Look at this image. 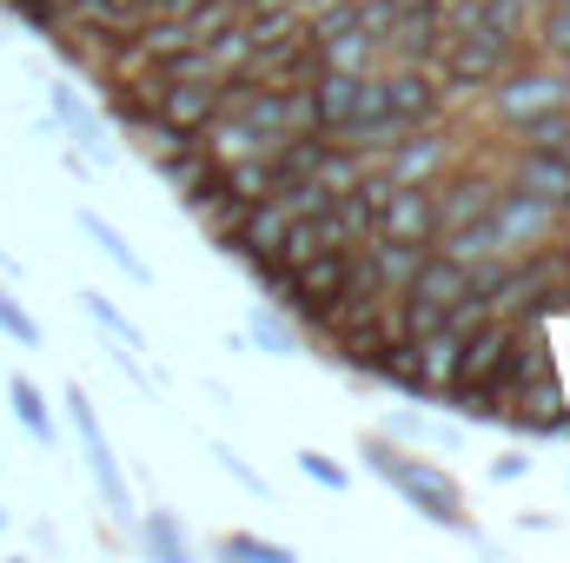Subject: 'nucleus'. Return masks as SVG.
<instances>
[{"label": "nucleus", "mask_w": 570, "mask_h": 563, "mask_svg": "<svg viewBox=\"0 0 570 563\" xmlns=\"http://www.w3.org/2000/svg\"><path fill=\"white\" fill-rule=\"evenodd\" d=\"M379 166H385L399 186H431V179L451 166V127H444V120H431V127H412V134L392 146Z\"/></svg>", "instance_id": "nucleus-7"}, {"label": "nucleus", "mask_w": 570, "mask_h": 563, "mask_svg": "<svg viewBox=\"0 0 570 563\" xmlns=\"http://www.w3.org/2000/svg\"><path fill=\"white\" fill-rule=\"evenodd\" d=\"M213 457H219V471H226V477H239V484H246L253 497H273V491H266V477H259V471H253V464H246V457H239L233 444H213Z\"/></svg>", "instance_id": "nucleus-34"}, {"label": "nucleus", "mask_w": 570, "mask_h": 563, "mask_svg": "<svg viewBox=\"0 0 570 563\" xmlns=\"http://www.w3.org/2000/svg\"><path fill=\"white\" fill-rule=\"evenodd\" d=\"M458 352H464V332H458V325H431V332L412 338V365L425 372L431 398H438L444 385H458Z\"/></svg>", "instance_id": "nucleus-12"}, {"label": "nucleus", "mask_w": 570, "mask_h": 563, "mask_svg": "<svg viewBox=\"0 0 570 563\" xmlns=\"http://www.w3.org/2000/svg\"><path fill=\"white\" fill-rule=\"evenodd\" d=\"M67 418H73V431H80V451H100V444H107V431H100V418H94V398H87L80 385H67Z\"/></svg>", "instance_id": "nucleus-32"}, {"label": "nucleus", "mask_w": 570, "mask_h": 563, "mask_svg": "<svg viewBox=\"0 0 570 563\" xmlns=\"http://www.w3.org/2000/svg\"><path fill=\"white\" fill-rule=\"evenodd\" d=\"M0 531H7V504H0Z\"/></svg>", "instance_id": "nucleus-37"}, {"label": "nucleus", "mask_w": 570, "mask_h": 563, "mask_svg": "<svg viewBox=\"0 0 570 563\" xmlns=\"http://www.w3.org/2000/svg\"><path fill=\"white\" fill-rule=\"evenodd\" d=\"M219 186L239 192V199H273V192H279V166H273L266 152H246V159H226V166H219Z\"/></svg>", "instance_id": "nucleus-20"}, {"label": "nucleus", "mask_w": 570, "mask_h": 563, "mask_svg": "<svg viewBox=\"0 0 570 563\" xmlns=\"http://www.w3.org/2000/svg\"><path fill=\"white\" fill-rule=\"evenodd\" d=\"M385 107L405 120V127H431L444 120V87H438V67L431 60H385Z\"/></svg>", "instance_id": "nucleus-6"}, {"label": "nucleus", "mask_w": 570, "mask_h": 563, "mask_svg": "<svg viewBox=\"0 0 570 563\" xmlns=\"http://www.w3.org/2000/svg\"><path fill=\"white\" fill-rule=\"evenodd\" d=\"M140 544H146V551H153L159 563H186V557H193V544H186V531L173 524V511H146Z\"/></svg>", "instance_id": "nucleus-28"}, {"label": "nucleus", "mask_w": 570, "mask_h": 563, "mask_svg": "<svg viewBox=\"0 0 570 563\" xmlns=\"http://www.w3.org/2000/svg\"><path fill=\"white\" fill-rule=\"evenodd\" d=\"M73 226H80V233H87V239H94V246H100V253H107V259H114V266H120L134 285H153V266H146L140 253L127 246V233H120V226H107L94 206H80V213H73Z\"/></svg>", "instance_id": "nucleus-16"}, {"label": "nucleus", "mask_w": 570, "mask_h": 563, "mask_svg": "<svg viewBox=\"0 0 570 563\" xmlns=\"http://www.w3.org/2000/svg\"><path fill=\"white\" fill-rule=\"evenodd\" d=\"M0 332H7L13 345H27V352L40 345V325H33V312H27V305L7 292V285H0Z\"/></svg>", "instance_id": "nucleus-31"}, {"label": "nucleus", "mask_w": 570, "mask_h": 563, "mask_svg": "<svg viewBox=\"0 0 570 563\" xmlns=\"http://www.w3.org/2000/svg\"><path fill=\"white\" fill-rule=\"evenodd\" d=\"M246 332H253V345L273 352V358H298V352H305V332L292 325V312H279V305H253Z\"/></svg>", "instance_id": "nucleus-19"}, {"label": "nucleus", "mask_w": 570, "mask_h": 563, "mask_svg": "<svg viewBox=\"0 0 570 563\" xmlns=\"http://www.w3.org/2000/svg\"><path fill=\"white\" fill-rule=\"evenodd\" d=\"M153 113H166L173 127L199 134V127L219 113V80H159V100H153Z\"/></svg>", "instance_id": "nucleus-11"}, {"label": "nucleus", "mask_w": 570, "mask_h": 563, "mask_svg": "<svg viewBox=\"0 0 570 563\" xmlns=\"http://www.w3.org/2000/svg\"><path fill=\"white\" fill-rule=\"evenodd\" d=\"M518 60V47L511 40H498V33H484V27H471V33H451L444 47H438V87H444V107L451 100H471V93H491V80L504 73Z\"/></svg>", "instance_id": "nucleus-3"}, {"label": "nucleus", "mask_w": 570, "mask_h": 563, "mask_svg": "<svg viewBox=\"0 0 570 563\" xmlns=\"http://www.w3.org/2000/svg\"><path fill=\"white\" fill-rule=\"evenodd\" d=\"M491 477H498V484H518V477H531V457H524V451H504V457L491 464Z\"/></svg>", "instance_id": "nucleus-35"}, {"label": "nucleus", "mask_w": 570, "mask_h": 563, "mask_svg": "<svg viewBox=\"0 0 570 563\" xmlns=\"http://www.w3.org/2000/svg\"><path fill=\"white\" fill-rule=\"evenodd\" d=\"M153 172H159L179 199H193L199 186H213V179H219V166H213V152H206V146H186V152H173V159H166V166H153Z\"/></svg>", "instance_id": "nucleus-21"}, {"label": "nucleus", "mask_w": 570, "mask_h": 563, "mask_svg": "<svg viewBox=\"0 0 570 563\" xmlns=\"http://www.w3.org/2000/svg\"><path fill=\"white\" fill-rule=\"evenodd\" d=\"M531 7H544V0H531Z\"/></svg>", "instance_id": "nucleus-38"}, {"label": "nucleus", "mask_w": 570, "mask_h": 563, "mask_svg": "<svg viewBox=\"0 0 570 563\" xmlns=\"http://www.w3.org/2000/svg\"><path fill=\"white\" fill-rule=\"evenodd\" d=\"M7 405H13V418L27 424V437L33 444H53V412H47V398H40V385L33 378H7Z\"/></svg>", "instance_id": "nucleus-24"}, {"label": "nucleus", "mask_w": 570, "mask_h": 563, "mask_svg": "<svg viewBox=\"0 0 570 563\" xmlns=\"http://www.w3.org/2000/svg\"><path fill=\"white\" fill-rule=\"evenodd\" d=\"M358 253H365V266L379 273V285H385V292H405V285L419 279V266H425L431 246H405V239L372 233V239H358Z\"/></svg>", "instance_id": "nucleus-13"}, {"label": "nucleus", "mask_w": 570, "mask_h": 563, "mask_svg": "<svg viewBox=\"0 0 570 563\" xmlns=\"http://www.w3.org/2000/svg\"><path fill=\"white\" fill-rule=\"evenodd\" d=\"M80 312H87L100 332H114L127 352H146V332L134 325V318H127V312H120V305H114V298H107V292H80Z\"/></svg>", "instance_id": "nucleus-27"}, {"label": "nucleus", "mask_w": 570, "mask_h": 563, "mask_svg": "<svg viewBox=\"0 0 570 563\" xmlns=\"http://www.w3.org/2000/svg\"><path fill=\"white\" fill-rule=\"evenodd\" d=\"M484 100H491V120L511 134L518 120H531V113H544V107H564L570 80H564V67H558V60H544V53H531V47H524V53L491 80V93H484Z\"/></svg>", "instance_id": "nucleus-2"}, {"label": "nucleus", "mask_w": 570, "mask_h": 563, "mask_svg": "<svg viewBox=\"0 0 570 563\" xmlns=\"http://www.w3.org/2000/svg\"><path fill=\"white\" fill-rule=\"evenodd\" d=\"M358 457L425 517V524H438V531H458V537H471V517H464V491L431 464V457H412V451H399L385 431H365L358 437Z\"/></svg>", "instance_id": "nucleus-1"}, {"label": "nucleus", "mask_w": 570, "mask_h": 563, "mask_svg": "<svg viewBox=\"0 0 570 563\" xmlns=\"http://www.w3.org/2000/svg\"><path fill=\"white\" fill-rule=\"evenodd\" d=\"M206 53H213V73H219V80H226V73H246V67H253V53H259V47H253L246 13H239L233 27H219V33L206 40Z\"/></svg>", "instance_id": "nucleus-25"}, {"label": "nucleus", "mask_w": 570, "mask_h": 563, "mask_svg": "<svg viewBox=\"0 0 570 563\" xmlns=\"http://www.w3.org/2000/svg\"><path fill=\"white\" fill-rule=\"evenodd\" d=\"M405 292H419V298H431L438 312H451V305H458L464 292H478V285H471V266H458L451 253H438V246H431L425 266H419V279L405 285Z\"/></svg>", "instance_id": "nucleus-14"}, {"label": "nucleus", "mask_w": 570, "mask_h": 563, "mask_svg": "<svg viewBox=\"0 0 570 563\" xmlns=\"http://www.w3.org/2000/svg\"><path fill=\"white\" fill-rule=\"evenodd\" d=\"M325 146H332V134H325V127H312V134H285V140L273 146V166H279V179H305V172H318Z\"/></svg>", "instance_id": "nucleus-22"}, {"label": "nucleus", "mask_w": 570, "mask_h": 563, "mask_svg": "<svg viewBox=\"0 0 570 563\" xmlns=\"http://www.w3.org/2000/svg\"><path fill=\"white\" fill-rule=\"evenodd\" d=\"M511 186H524L531 199H544V206H558L570 219V159L558 146H518L511 152V172H504Z\"/></svg>", "instance_id": "nucleus-8"}, {"label": "nucleus", "mask_w": 570, "mask_h": 563, "mask_svg": "<svg viewBox=\"0 0 570 563\" xmlns=\"http://www.w3.org/2000/svg\"><path fill=\"white\" fill-rule=\"evenodd\" d=\"M564 134H570V100L564 107H544V113H531V120L511 127V140L518 146H564Z\"/></svg>", "instance_id": "nucleus-29"}, {"label": "nucleus", "mask_w": 570, "mask_h": 563, "mask_svg": "<svg viewBox=\"0 0 570 563\" xmlns=\"http://www.w3.org/2000/svg\"><path fill=\"white\" fill-rule=\"evenodd\" d=\"M219 557H239V563H292V551H285V544H273V537H253V531H226V537H219Z\"/></svg>", "instance_id": "nucleus-30"}, {"label": "nucleus", "mask_w": 570, "mask_h": 563, "mask_svg": "<svg viewBox=\"0 0 570 563\" xmlns=\"http://www.w3.org/2000/svg\"><path fill=\"white\" fill-rule=\"evenodd\" d=\"M531 53H544V60H570V0H544L538 7V20H531Z\"/></svg>", "instance_id": "nucleus-23"}, {"label": "nucleus", "mask_w": 570, "mask_h": 563, "mask_svg": "<svg viewBox=\"0 0 570 563\" xmlns=\"http://www.w3.org/2000/svg\"><path fill=\"white\" fill-rule=\"evenodd\" d=\"M558 152H564V159H570V134H564V146H558Z\"/></svg>", "instance_id": "nucleus-36"}, {"label": "nucleus", "mask_w": 570, "mask_h": 563, "mask_svg": "<svg viewBox=\"0 0 570 563\" xmlns=\"http://www.w3.org/2000/svg\"><path fill=\"white\" fill-rule=\"evenodd\" d=\"M379 47H385V60H438V47H444L438 7H431V0H412V7H399V13L385 20Z\"/></svg>", "instance_id": "nucleus-9"}, {"label": "nucleus", "mask_w": 570, "mask_h": 563, "mask_svg": "<svg viewBox=\"0 0 570 563\" xmlns=\"http://www.w3.org/2000/svg\"><path fill=\"white\" fill-rule=\"evenodd\" d=\"M292 464H298V477H312V484H325V491H352V471H345V464H332L325 451H298Z\"/></svg>", "instance_id": "nucleus-33"}, {"label": "nucleus", "mask_w": 570, "mask_h": 563, "mask_svg": "<svg viewBox=\"0 0 570 563\" xmlns=\"http://www.w3.org/2000/svg\"><path fill=\"white\" fill-rule=\"evenodd\" d=\"M498 192H504V172H491V166H444V172L431 179L438 233H444V226H464V219H491Z\"/></svg>", "instance_id": "nucleus-5"}, {"label": "nucleus", "mask_w": 570, "mask_h": 563, "mask_svg": "<svg viewBox=\"0 0 570 563\" xmlns=\"http://www.w3.org/2000/svg\"><path fill=\"white\" fill-rule=\"evenodd\" d=\"M47 107H53V120L80 140V152H100L107 159V140H100V120H94V107L67 87V80H47Z\"/></svg>", "instance_id": "nucleus-17"}, {"label": "nucleus", "mask_w": 570, "mask_h": 563, "mask_svg": "<svg viewBox=\"0 0 570 563\" xmlns=\"http://www.w3.org/2000/svg\"><path fill=\"white\" fill-rule=\"evenodd\" d=\"M372 166H379V159H365V152H358V146L332 140V146H325V159H318V179H325V186H332V192H352V186H358V179H365V172H372Z\"/></svg>", "instance_id": "nucleus-26"}, {"label": "nucleus", "mask_w": 570, "mask_h": 563, "mask_svg": "<svg viewBox=\"0 0 570 563\" xmlns=\"http://www.w3.org/2000/svg\"><path fill=\"white\" fill-rule=\"evenodd\" d=\"M298 273V292L312 298V305H325V298H338V285L352 273V246H325V253H312L305 266H292Z\"/></svg>", "instance_id": "nucleus-18"}, {"label": "nucleus", "mask_w": 570, "mask_h": 563, "mask_svg": "<svg viewBox=\"0 0 570 563\" xmlns=\"http://www.w3.org/2000/svg\"><path fill=\"white\" fill-rule=\"evenodd\" d=\"M379 233L405 239V246H438V199H431V186H392V199L379 206Z\"/></svg>", "instance_id": "nucleus-10"}, {"label": "nucleus", "mask_w": 570, "mask_h": 563, "mask_svg": "<svg viewBox=\"0 0 570 563\" xmlns=\"http://www.w3.org/2000/svg\"><path fill=\"white\" fill-rule=\"evenodd\" d=\"M491 233H498V253H531V246H544V239H558L564 233V213L558 206H544V199H531L524 186H511L504 179V192H498V206H491Z\"/></svg>", "instance_id": "nucleus-4"}, {"label": "nucleus", "mask_w": 570, "mask_h": 563, "mask_svg": "<svg viewBox=\"0 0 570 563\" xmlns=\"http://www.w3.org/2000/svg\"><path fill=\"white\" fill-rule=\"evenodd\" d=\"M352 107H358V73H345V67H318V80H312V113H318V127L338 134V127L352 120Z\"/></svg>", "instance_id": "nucleus-15"}]
</instances>
